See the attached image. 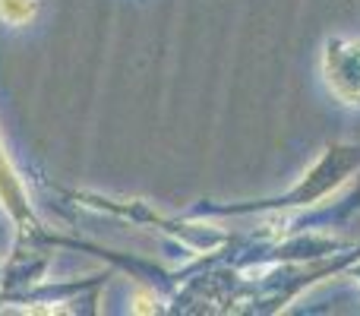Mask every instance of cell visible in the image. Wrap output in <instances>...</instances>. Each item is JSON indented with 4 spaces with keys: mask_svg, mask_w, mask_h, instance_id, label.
<instances>
[{
    "mask_svg": "<svg viewBox=\"0 0 360 316\" xmlns=\"http://www.w3.org/2000/svg\"><path fill=\"white\" fill-rule=\"evenodd\" d=\"M360 168V143H335L323 152V158L304 174L300 184H294L288 193L272 199H259L250 206H228L221 212H266V209H291V206H313L332 193L338 184L348 180L351 171Z\"/></svg>",
    "mask_w": 360,
    "mask_h": 316,
    "instance_id": "obj_1",
    "label": "cell"
},
{
    "mask_svg": "<svg viewBox=\"0 0 360 316\" xmlns=\"http://www.w3.org/2000/svg\"><path fill=\"white\" fill-rule=\"evenodd\" d=\"M326 89L342 105L360 108V38H329L323 48Z\"/></svg>",
    "mask_w": 360,
    "mask_h": 316,
    "instance_id": "obj_2",
    "label": "cell"
},
{
    "mask_svg": "<svg viewBox=\"0 0 360 316\" xmlns=\"http://www.w3.org/2000/svg\"><path fill=\"white\" fill-rule=\"evenodd\" d=\"M0 199H4L6 209H10L13 215L19 218V222L32 218V212H29V199H25L22 184H19V177H16V171H13L10 158H6L4 146H0Z\"/></svg>",
    "mask_w": 360,
    "mask_h": 316,
    "instance_id": "obj_3",
    "label": "cell"
},
{
    "mask_svg": "<svg viewBox=\"0 0 360 316\" xmlns=\"http://www.w3.org/2000/svg\"><path fill=\"white\" fill-rule=\"evenodd\" d=\"M38 16V0H0V23L29 25Z\"/></svg>",
    "mask_w": 360,
    "mask_h": 316,
    "instance_id": "obj_4",
    "label": "cell"
}]
</instances>
